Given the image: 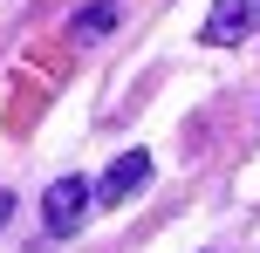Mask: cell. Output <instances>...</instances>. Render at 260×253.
I'll list each match as a JSON object with an SVG mask.
<instances>
[{
    "mask_svg": "<svg viewBox=\"0 0 260 253\" xmlns=\"http://www.w3.org/2000/svg\"><path fill=\"white\" fill-rule=\"evenodd\" d=\"M206 48H240V41H260V0H212L206 14Z\"/></svg>",
    "mask_w": 260,
    "mask_h": 253,
    "instance_id": "1",
    "label": "cell"
},
{
    "mask_svg": "<svg viewBox=\"0 0 260 253\" xmlns=\"http://www.w3.org/2000/svg\"><path fill=\"white\" fill-rule=\"evenodd\" d=\"M82 212H89V178H55V185L41 192V219H48V233H76Z\"/></svg>",
    "mask_w": 260,
    "mask_h": 253,
    "instance_id": "2",
    "label": "cell"
},
{
    "mask_svg": "<svg viewBox=\"0 0 260 253\" xmlns=\"http://www.w3.org/2000/svg\"><path fill=\"white\" fill-rule=\"evenodd\" d=\"M144 185H151V158H144V151H123V158H117V164L103 171L96 199H103V205H123L130 192H144Z\"/></svg>",
    "mask_w": 260,
    "mask_h": 253,
    "instance_id": "3",
    "label": "cell"
},
{
    "mask_svg": "<svg viewBox=\"0 0 260 253\" xmlns=\"http://www.w3.org/2000/svg\"><path fill=\"white\" fill-rule=\"evenodd\" d=\"M110 27H117V7H110V0H96V7H82V14H76V34H82V41L110 34Z\"/></svg>",
    "mask_w": 260,
    "mask_h": 253,
    "instance_id": "4",
    "label": "cell"
},
{
    "mask_svg": "<svg viewBox=\"0 0 260 253\" xmlns=\"http://www.w3.org/2000/svg\"><path fill=\"white\" fill-rule=\"evenodd\" d=\"M7 219H14V192H0V226H7Z\"/></svg>",
    "mask_w": 260,
    "mask_h": 253,
    "instance_id": "5",
    "label": "cell"
}]
</instances>
